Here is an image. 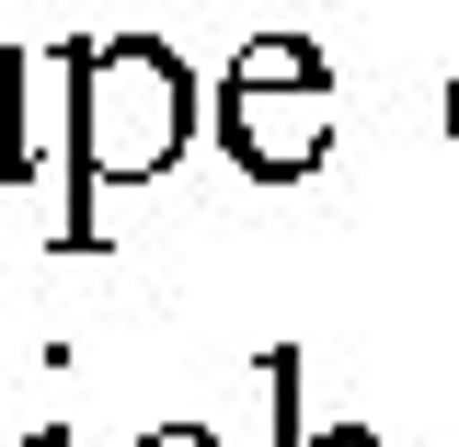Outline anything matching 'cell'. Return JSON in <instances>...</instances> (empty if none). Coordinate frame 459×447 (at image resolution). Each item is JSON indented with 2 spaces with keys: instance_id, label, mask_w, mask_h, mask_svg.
Segmentation results:
<instances>
[{
  "instance_id": "1",
  "label": "cell",
  "mask_w": 459,
  "mask_h": 447,
  "mask_svg": "<svg viewBox=\"0 0 459 447\" xmlns=\"http://www.w3.org/2000/svg\"><path fill=\"white\" fill-rule=\"evenodd\" d=\"M195 138V69L161 35H81L69 47V172H81V219L92 241V184H161Z\"/></svg>"
},
{
  "instance_id": "2",
  "label": "cell",
  "mask_w": 459,
  "mask_h": 447,
  "mask_svg": "<svg viewBox=\"0 0 459 447\" xmlns=\"http://www.w3.org/2000/svg\"><path fill=\"white\" fill-rule=\"evenodd\" d=\"M219 138L253 184H310L333 150V69L310 35H253L219 81Z\"/></svg>"
},
{
  "instance_id": "3",
  "label": "cell",
  "mask_w": 459,
  "mask_h": 447,
  "mask_svg": "<svg viewBox=\"0 0 459 447\" xmlns=\"http://www.w3.org/2000/svg\"><path fill=\"white\" fill-rule=\"evenodd\" d=\"M287 379H299V356H264V391H276V436L287 447H379L368 425H310V436H299V425H287Z\"/></svg>"
},
{
  "instance_id": "4",
  "label": "cell",
  "mask_w": 459,
  "mask_h": 447,
  "mask_svg": "<svg viewBox=\"0 0 459 447\" xmlns=\"http://www.w3.org/2000/svg\"><path fill=\"white\" fill-rule=\"evenodd\" d=\"M23 172V81H0V184Z\"/></svg>"
},
{
  "instance_id": "5",
  "label": "cell",
  "mask_w": 459,
  "mask_h": 447,
  "mask_svg": "<svg viewBox=\"0 0 459 447\" xmlns=\"http://www.w3.org/2000/svg\"><path fill=\"white\" fill-rule=\"evenodd\" d=\"M138 447H219V436H207V425H150Z\"/></svg>"
},
{
  "instance_id": "6",
  "label": "cell",
  "mask_w": 459,
  "mask_h": 447,
  "mask_svg": "<svg viewBox=\"0 0 459 447\" xmlns=\"http://www.w3.org/2000/svg\"><path fill=\"white\" fill-rule=\"evenodd\" d=\"M448 138H459V69H448Z\"/></svg>"
}]
</instances>
